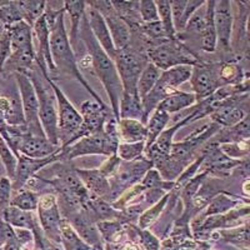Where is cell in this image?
<instances>
[{"label":"cell","instance_id":"6da1fadb","mask_svg":"<svg viewBox=\"0 0 250 250\" xmlns=\"http://www.w3.org/2000/svg\"><path fill=\"white\" fill-rule=\"evenodd\" d=\"M79 39L83 40V43L88 50L90 68L93 69L94 74L97 75L98 79L102 82L103 86L108 94L111 113L115 117V119L119 120V105L123 94L122 82H120L114 60L103 50L102 46L99 45V43L91 34L85 15L83 18L82 26H80Z\"/></svg>","mask_w":250,"mask_h":250},{"label":"cell","instance_id":"7a4b0ae2","mask_svg":"<svg viewBox=\"0 0 250 250\" xmlns=\"http://www.w3.org/2000/svg\"><path fill=\"white\" fill-rule=\"evenodd\" d=\"M65 10L59 15L57 19V23L50 30V53L51 59L54 62L55 70L57 74L65 75V77L73 78L77 82H79L85 90L91 95L93 100L100 104L104 108H108L105 103L103 102L102 98L98 95L91 85L83 77L82 71L79 68V62H78L75 53L73 50L69 42V34L65 26Z\"/></svg>","mask_w":250,"mask_h":250},{"label":"cell","instance_id":"3957f363","mask_svg":"<svg viewBox=\"0 0 250 250\" xmlns=\"http://www.w3.org/2000/svg\"><path fill=\"white\" fill-rule=\"evenodd\" d=\"M119 143L118 120L110 115L103 131L82 138L65 149H60V162H71L75 158L85 155H115Z\"/></svg>","mask_w":250,"mask_h":250},{"label":"cell","instance_id":"277c9868","mask_svg":"<svg viewBox=\"0 0 250 250\" xmlns=\"http://www.w3.org/2000/svg\"><path fill=\"white\" fill-rule=\"evenodd\" d=\"M30 78L35 91H37L38 103H39V119L43 126L44 134L51 144L59 146V137H58V106L57 99L50 83L49 74L43 73L39 66H33L30 71L26 73Z\"/></svg>","mask_w":250,"mask_h":250},{"label":"cell","instance_id":"5b68a950","mask_svg":"<svg viewBox=\"0 0 250 250\" xmlns=\"http://www.w3.org/2000/svg\"><path fill=\"white\" fill-rule=\"evenodd\" d=\"M146 57L162 71L178 65L194 66L199 62L194 51L178 38L148 42Z\"/></svg>","mask_w":250,"mask_h":250},{"label":"cell","instance_id":"8992f818","mask_svg":"<svg viewBox=\"0 0 250 250\" xmlns=\"http://www.w3.org/2000/svg\"><path fill=\"white\" fill-rule=\"evenodd\" d=\"M148 62L146 51L139 46L130 44L128 48L117 51L114 62L122 82L123 93L138 94V80Z\"/></svg>","mask_w":250,"mask_h":250},{"label":"cell","instance_id":"52a82bcc","mask_svg":"<svg viewBox=\"0 0 250 250\" xmlns=\"http://www.w3.org/2000/svg\"><path fill=\"white\" fill-rule=\"evenodd\" d=\"M49 83L54 90L55 99H57L59 146L60 149H65L74 142V138L82 125L83 119L80 111H78L77 108L71 104L70 100L64 94L62 88L55 83V80L49 78Z\"/></svg>","mask_w":250,"mask_h":250},{"label":"cell","instance_id":"ba28073f","mask_svg":"<svg viewBox=\"0 0 250 250\" xmlns=\"http://www.w3.org/2000/svg\"><path fill=\"white\" fill-rule=\"evenodd\" d=\"M151 168H153V164L144 155L133 162L122 160L117 173L109 179V185H110L109 191L102 199L105 200L109 204H113L126 189L140 183L143 176Z\"/></svg>","mask_w":250,"mask_h":250},{"label":"cell","instance_id":"9c48e42d","mask_svg":"<svg viewBox=\"0 0 250 250\" xmlns=\"http://www.w3.org/2000/svg\"><path fill=\"white\" fill-rule=\"evenodd\" d=\"M17 83L18 90H19L21 105H23L24 118L28 131L34 135H44L43 126L40 124L39 119V103H38L37 91L31 83L30 78L24 73H17L13 75Z\"/></svg>","mask_w":250,"mask_h":250},{"label":"cell","instance_id":"30bf717a","mask_svg":"<svg viewBox=\"0 0 250 250\" xmlns=\"http://www.w3.org/2000/svg\"><path fill=\"white\" fill-rule=\"evenodd\" d=\"M37 210L39 215V224L45 238L53 244H62L60 230L62 219L57 195L53 193L40 194Z\"/></svg>","mask_w":250,"mask_h":250},{"label":"cell","instance_id":"8fae6325","mask_svg":"<svg viewBox=\"0 0 250 250\" xmlns=\"http://www.w3.org/2000/svg\"><path fill=\"white\" fill-rule=\"evenodd\" d=\"M218 68L219 62H207L200 60L193 66L189 82L193 88L191 93L196 97V103L209 98L222 86L219 80Z\"/></svg>","mask_w":250,"mask_h":250},{"label":"cell","instance_id":"7c38bea8","mask_svg":"<svg viewBox=\"0 0 250 250\" xmlns=\"http://www.w3.org/2000/svg\"><path fill=\"white\" fill-rule=\"evenodd\" d=\"M88 4L93 6L95 10H98L104 18L117 51L128 48L131 42V29L122 18L118 17L117 13L114 12L111 1L100 0V1H90Z\"/></svg>","mask_w":250,"mask_h":250},{"label":"cell","instance_id":"4fadbf2b","mask_svg":"<svg viewBox=\"0 0 250 250\" xmlns=\"http://www.w3.org/2000/svg\"><path fill=\"white\" fill-rule=\"evenodd\" d=\"M249 93L227 98L210 115L213 123L220 128H230L249 115Z\"/></svg>","mask_w":250,"mask_h":250},{"label":"cell","instance_id":"5bb4252c","mask_svg":"<svg viewBox=\"0 0 250 250\" xmlns=\"http://www.w3.org/2000/svg\"><path fill=\"white\" fill-rule=\"evenodd\" d=\"M80 115H82L83 122L73 143L84 137H89V135H94V134L103 131V129L105 126L106 120L110 115H113V113H111L109 106L104 108L100 104H98L95 100L90 99L82 104Z\"/></svg>","mask_w":250,"mask_h":250},{"label":"cell","instance_id":"9a60e30c","mask_svg":"<svg viewBox=\"0 0 250 250\" xmlns=\"http://www.w3.org/2000/svg\"><path fill=\"white\" fill-rule=\"evenodd\" d=\"M234 15L231 1L220 0L214 1V26H215L218 46L224 54H230L231 51V37H233Z\"/></svg>","mask_w":250,"mask_h":250},{"label":"cell","instance_id":"2e32d148","mask_svg":"<svg viewBox=\"0 0 250 250\" xmlns=\"http://www.w3.org/2000/svg\"><path fill=\"white\" fill-rule=\"evenodd\" d=\"M59 153L54 154V155L51 156H48V158H43V159H31V158H26V156L20 155L19 158H18L17 173H15L14 179L12 180L13 190H20L21 188L25 187V184L29 182V179H31L33 176L39 174L40 170H43L46 167L54 164V163L60 162Z\"/></svg>","mask_w":250,"mask_h":250},{"label":"cell","instance_id":"e0dca14e","mask_svg":"<svg viewBox=\"0 0 250 250\" xmlns=\"http://www.w3.org/2000/svg\"><path fill=\"white\" fill-rule=\"evenodd\" d=\"M60 146L51 144L44 135H34L28 133L21 138L18 146V154L31 159H43L59 153Z\"/></svg>","mask_w":250,"mask_h":250},{"label":"cell","instance_id":"ac0fdd59","mask_svg":"<svg viewBox=\"0 0 250 250\" xmlns=\"http://www.w3.org/2000/svg\"><path fill=\"white\" fill-rule=\"evenodd\" d=\"M85 17L88 19L89 28H90L93 37L99 43L103 50L105 51L106 54L114 60V58L117 55V49L114 46L113 39H111V35L109 33L108 25H106L104 18L102 17V14L98 10H95L88 3H86Z\"/></svg>","mask_w":250,"mask_h":250},{"label":"cell","instance_id":"d6986e66","mask_svg":"<svg viewBox=\"0 0 250 250\" xmlns=\"http://www.w3.org/2000/svg\"><path fill=\"white\" fill-rule=\"evenodd\" d=\"M75 173L79 176L80 182L85 187L91 196L95 198H104L109 191V179L106 178L99 168L97 169H79L75 168Z\"/></svg>","mask_w":250,"mask_h":250},{"label":"cell","instance_id":"ffe728a7","mask_svg":"<svg viewBox=\"0 0 250 250\" xmlns=\"http://www.w3.org/2000/svg\"><path fill=\"white\" fill-rule=\"evenodd\" d=\"M250 137V125L249 115L230 128H220V130L211 138L209 142L216 145L230 144V143H239L249 140Z\"/></svg>","mask_w":250,"mask_h":250},{"label":"cell","instance_id":"44dd1931","mask_svg":"<svg viewBox=\"0 0 250 250\" xmlns=\"http://www.w3.org/2000/svg\"><path fill=\"white\" fill-rule=\"evenodd\" d=\"M8 31L9 39H10V53L19 50H29L34 49L33 43V28L25 21H20L10 28L5 29Z\"/></svg>","mask_w":250,"mask_h":250},{"label":"cell","instance_id":"7402d4cb","mask_svg":"<svg viewBox=\"0 0 250 250\" xmlns=\"http://www.w3.org/2000/svg\"><path fill=\"white\" fill-rule=\"evenodd\" d=\"M0 218L15 229H28V230L33 231L39 225V220L34 215V211L20 210L12 205L6 208L1 213Z\"/></svg>","mask_w":250,"mask_h":250},{"label":"cell","instance_id":"603a6c76","mask_svg":"<svg viewBox=\"0 0 250 250\" xmlns=\"http://www.w3.org/2000/svg\"><path fill=\"white\" fill-rule=\"evenodd\" d=\"M195 104L196 97L194 95V93L176 90L165 98L158 105V108L171 115V114L179 113V111L185 110V109H190Z\"/></svg>","mask_w":250,"mask_h":250},{"label":"cell","instance_id":"cb8c5ba5","mask_svg":"<svg viewBox=\"0 0 250 250\" xmlns=\"http://www.w3.org/2000/svg\"><path fill=\"white\" fill-rule=\"evenodd\" d=\"M86 3L85 1H64V10L65 14L70 18V35H69V42L74 50L79 40L80 26H82L83 18L85 15Z\"/></svg>","mask_w":250,"mask_h":250},{"label":"cell","instance_id":"d4e9b609","mask_svg":"<svg viewBox=\"0 0 250 250\" xmlns=\"http://www.w3.org/2000/svg\"><path fill=\"white\" fill-rule=\"evenodd\" d=\"M218 74L220 84L223 85H238L244 80L249 79V75L245 74L243 70V66L240 65V62L238 59L231 60H223L222 62H219Z\"/></svg>","mask_w":250,"mask_h":250},{"label":"cell","instance_id":"484cf974","mask_svg":"<svg viewBox=\"0 0 250 250\" xmlns=\"http://www.w3.org/2000/svg\"><path fill=\"white\" fill-rule=\"evenodd\" d=\"M120 143H139L146 139V125L137 119L118 120Z\"/></svg>","mask_w":250,"mask_h":250},{"label":"cell","instance_id":"4316f807","mask_svg":"<svg viewBox=\"0 0 250 250\" xmlns=\"http://www.w3.org/2000/svg\"><path fill=\"white\" fill-rule=\"evenodd\" d=\"M242 200L243 199L233 195V194H229L228 191H222V193L216 194L213 199L208 203L207 209L203 213V216L205 218V216L227 213V211L231 210V209L242 204Z\"/></svg>","mask_w":250,"mask_h":250},{"label":"cell","instance_id":"83f0119b","mask_svg":"<svg viewBox=\"0 0 250 250\" xmlns=\"http://www.w3.org/2000/svg\"><path fill=\"white\" fill-rule=\"evenodd\" d=\"M170 120V115L168 113L163 111L162 109L156 108L153 111L151 117L149 118L146 123V139H145V150L150 148L156 138L165 130L167 125Z\"/></svg>","mask_w":250,"mask_h":250},{"label":"cell","instance_id":"f1b7e54d","mask_svg":"<svg viewBox=\"0 0 250 250\" xmlns=\"http://www.w3.org/2000/svg\"><path fill=\"white\" fill-rule=\"evenodd\" d=\"M111 5L114 12L119 18H122L125 23L130 26V29L137 28L142 24V18L139 13V1H122V0H111Z\"/></svg>","mask_w":250,"mask_h":250},{"label":"cell","instance_id":"f546056e","mask_svg":"<svg viewBox=\"0 0 250 250\" xmlns=\"http://www.w3.org/2000/svg\"><path fill=\"white\" fill-rule=\"evenodd\" d=\"M208 19L203 34L200 35V48L207 54H214L218 49V40H216L215 26H214V0L207 1Z\"/></svg>","mask_w":250,"mask_h":250},{"label":"cell","instance_id":"4dcf8cb0","mask_svg":"<svg viewBox=\"0 0 250 250\" xmlns=\"http://www.w3.org/2000/svg\"><path fill=\"white\" fill-rule=\"evenodd\" d=\"M143 105L139 94L123 93L119 105V119H137L142 122Z\"/></svg>","mask_w":250,"mask_h":250},{"label":"cell","instance_id":"1f68e13d","mask_svg":"<svg viewBox=\"0 0 250 250\" xmlns=\"http://www.w3.org/2000/svg\"><path fill=\"white\" fill-rule=\"evenodd\" d=\"M160 74H162V70L158 66L154 65L153 62H146V65L142 70V74H140L139 80H138L137 88L140 99H143L146 94L153 90L158 80H159Z\"/></svg>","mask_w":250,"mask_h":250},{"label":"cell","instance_id":"d6a6232c","mask_svg":"<svg viewBox=\"0 0 250 250\" xmlns=\"http://www.w3.org/2000/svg\"><path fill=\"white\" fill-rule=\"evenodd\" d=\"M39 196L40 194L37 191L30 190L28 188H21L20 190L13 194L10 205L18 208L20 210L35 211L39 205Z\"/></svg>","mask_w":250,"mask_h":250},{"label":"cell","instance_id":"836d02e7","mask_svg":"<svg viewBox=\"0 0 250 250\" xmlns=\"http://www.w3.org/2000/svg\"><path fill=\"white\" fill-rule=\"evenodd\" d=\"M23 21L19 1H0V23L5 29Z\"/></svg>","mask_w":250,"mask_h":250},{"label":"cell","instance_id":"e575fe53","mask_svg":"<svg viewBox=\"0 0 250 250\" xmlns=\"http://www.w3.org/2000/svg\"><path fill=\"white\" fill-rule=\"evenodd\" d=\"M207 19H208V10H207V1L200 6L199 9H196V12L191 15V18L189 19V21L187 23L184 31L182 34H187L189 37H196L200 38V35L203 34L205 26H207Z\"/></svg>","mask_w":250,"mask_h":250},{"label":"cell","instance_id":"d590c367","mask_svg":"<svg viewBox=\"0 0 250 250\" xmlns=\"http://www.w3.org/2000/svg\"><path fill=\"white\" fill-rule=\"evenodd\" d=\"M169 203V193L165 194L162 199L158 200L155 204L151 205L150 208H148L146 210H144L142 213V215L139 216V227L140 229H146L150 225H153L154 223L158 220L162 213L164 211L165 207L168 205Z\"/></svg>","mask_w":250,"mask_h":250},{"label":"cell","instance_id":"8d00e7d4","mask_svg":"<svg viewBox=\"0 0 250 250\" xmlns=\"http://www.w3.org/2000/svg\"><path fill=\"white\" fill-rule=\"evenodd\" d=\"M20 9H21V14H23V20L25 23L33 28L37 20L42 18L45 12L46 1H19Z\"/></svg>","mask_w":250,"mask_h":250},{"label":"cell","instance_id":"74e56055","mask_svg":"<svg viewBox=\"0 0 250 250\" xmlns=\"http://www.w3.org/2000/svg\"><path fill=\"white\" fill-rule=\"evenodd\" d=\"M155 4L156 9H158V15H159V21L162 23L163 28H164L167 38H168V39H174V38H176V33L173 24L170 1L160 0V1H155Z\"/></svg>","mask_w":250,"mask_h":250},{"label":"cell","instance_id":"f35d334b","mask_svg":"<svg viewBox=\"0 0 250 250\" xmlns=\"http://www.w3.org/2000/svg\"><path fill=\"white\" fill-rule=\"evenodd\" d=\"M145 142L139 143H119L117 155L123 162H133L144 155Z\"/></svg>","mask_w":250,"mask_h":250},{"label":"cell","instance_id":"ab89813d","mask_svg":"<svg viewBox=\"0 0 250 250\" xmlns=\"http://www.w3.org/2000/svg\"><path fill=\"white\" fill-rule=\"evenodd\" d=\"M0 160H1L4 168H5V176H8L10 180L14 179L18 168V158L13 153L12 149L9 148L8 144L1 139V137H0Z\"/></svg>","mask_w":250,"mask_h":250},{"label":"cell","instance_id":"60d3db41","mask_svg":"<svg viewBox=\"0 0 250 250\" xmlns=\"http://www.w3.org/2000/svg\"><path fill=\"white\" fill-rule=\"evenodd\" d=\"M98 229L103 238L108 243H118L122 238L123 225L117 220H106V222L98 223Z\"/></svg>","mask_w":250,"mask_h":250},{"label":"cell","instance_id":"b9f144b4","mask_svg":"<svg viewBox=\"0 0 250 250\" xmlns=\"http://www.w3.org/2000/svg\"><path fill=\"white\" fill-rule=\"evenodd\" d=\"M224 236V242L230 243V244L236 245V247H244L248 249L249 245V227L248 223L244 227L239 228V229H231V230H227L223 233Z\"/></svg>","mask_w":250,"mask_h":250},{"label":"cell","instance_id":"7bdbcfd3","mask_svg":"<svg viewBox=\"0 0 250 250\" xmlns=\"http://www.w3.org/2000/svg\"><path fill=\"white\" fill-rule=\"evenodd\" d=\"M219 148L225 155L233 159L243 160L248 159L249 155V140L245 142H239V143H230V144H222L219 145Z\"/></svg>","mask_w":250,"mask_h":250},{"label":"cell","instance_id":"ee69618b","mask_svg":"<svg viewBox=\"0 0 250 250\" xmlns=\"http://www.w3.org/2000/svg\"><path fill=\"white\" fill-rule=\"evenodd\" d=\"M13 194V183L8 176L0 178V215L5 210L6 208L10 207Z\"/></svg>","mask_w":250,"mask_h":250},{"label":"cell","instance_id":"f6af8a7d","mask_svg":"<svg viewBox=\"0 0 250 250\" xmlns=\"http://www.w3.org/2000/svg\"><path fill=\"white\" fill-rule=\"evenodd\" d=\"M139 13L142 18V23H154L159 20L158 9L155 1L151 0H142L139 1Z\"/></svg>","mask_w":250,"mask_h":250},{"label":"cell","instance_id":"bcb514c9","mask_svg":"<svg viewBox=\"0 0 250 250\" xmlns=\"http://www.w3.org/2000/svg\"><path fill=\"white\" fill-rule=\"evenodd\" d=\"M137 233L145 250H160L159 240L150 231L145 230V229H137Z\"/></svg>","mask_w":250,"mask_h":250},{"label":"cell","instance_id":"7dc6e473","mask_svg":"<svg viewBox=\"0 0 250 250\" xmlns=\"http://www.w3.org/2000/svg\"><path fill=\"white\" fill-rule=\"evenodd\" d=\"M120 163H122V160L118 158V155L115 154V155H111V156H108V159L105 160V162L103 163V165L99 168V170L102 171L104 175L108 178V179H110L111 176L114 175V174L117 173L118 168H119Z\"/></svg>","mask_w":250,"mask_h":250},{"label":"cell","instance_id":"c3c4849f","mask_svg":"<svg viewBox=\"0 0 250 250\" xmlns=\"http://www.w3.org/2000/svg\"><path fill=\"white\" fill-rule=\"evenodd\" d=\"M105 250H122V248L118 243H108L105 245Z\"/></svg>","mask_w":250,"mask_h":250},{"label":"cell","instance_id":"681fc988","mask_svg":"<svg viewBox=\"0 0 250 250\" xmlns=\"http://www.w3.org/2000/svg\"><path fill=\"white\" fill-rule=\"evenodd\" d=\"M4 30H5V28H4V26L1 25V23H0V37H1V35H3Z\"/></svg>","mask_w":250,"mask_h":250},{"label":"cell","instance_id":"f907efd6","mask_svg":"<svg viewBox=\"0 0 250 250\" xmlns=\"http://www.w3.org/2000/svg\"><path fill=\"white\" fill-rule=\"evenodd\" d=\"M1 80H3V77H1V74H0V85H1Z\"/></svg>","mask_w":250,"mask_h":250}]
</instances>
